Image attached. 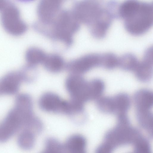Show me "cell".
I'll return each mask as SVG.
<instances>
[{"mask_svg":"<svg viewBox=\"0 0 153 153\" xmlns=\"http://www.w3.org/2000/svg\"><path fill=\"white\" fill-rule=\"evenodd\" d=\"M35 116L33 104L30 100L22 97L15 99L14 106L0 124V143L7 141L18 132L27 128Z\"/></svg>","mask_w":153,"mask_h":153,"instance_id":"cell-1","label":"cell"},{"mask_svg":"<svg viewBox=\"0 0 153 153\" xmlns=\"http://www.w3.org/2000/svg\"><path fill=\"white\" fill-rule=\"evenodd\" d=\"M121 18L129 33L134 36L142 35L152 25L153 3L135 0L127 7Z\"/></svg>","mask_w":153,"mask_h":153,"instance_id":"cell-2","label":"cell"},{"mask_svg":"<svg viewBox=\"0 0 153 153\" xmlns=\"http://www.w3.org/2000/svg\"><path fill=\"white\" fill-rule=\"evenodd\" d=\"M76 20L89 27V28L101 23L107 15L106 5L104 7L97 1L84 0L78 2L72 12Z\"/></svg>","mask_w":153,"mask_h":153,"instance_id":"cell-3","label":"cell"},{"mask_svg":"<svg viewBox=\"0 0 153 153\" xmlns=\"http://www.w3.org/2000/svg\"><path fill=\"white\" fill-rule=\"evenodd\" d=\"M50 25L52 36L68 45L72 42L73 37L80 26L72 12L67 10L60 11Z\"/></svg>","mask_w":153,"mask_h":153,"instance_id":"cell-4","label":"cell"},{"mask_svg":"<svg viewBox=\"0 0 153 153\" xmlns=\"http://www.w3.org/2000/svg\"><path fill=\"white\" fill-rule=\"evenodd\" d=\"M1 11V24L8 33L17 36L23 34L27 30V25L21 18L19 10L14 4L8 1Z\"/></svg>","mask_w":153,"mask_h":153,"instance_id":"cell-5","label":"cell"},{"mask_svg":"<svg viewBox=\"0 0 153 153\" xmlns=\"http://www.w3.org/2000/svg\"><path fill=\"white\" fill-rule=\"evenodd\" d=\"M65 86L71 100L84 104L90 101L88 82L81 75L71 74L66 78Z\"/></svg>","mask_w":153,"mask_h":153,"instance_id":"cell-6","label":"cell"},{"mask_svg":"<svg viewBox=\"0 0 153 153\" xmlns=\"http://www.w3.org/2000/svg\"><path fill=\"white\" fill-rule=\"evenodd\" d=\"M101 53L88 54L69 62L66 68L71 74L81 75L95 67H101Z\"/></svg>","mask_w":153,"mask_h":153,"instance_id":"cell-7","label":"cell"},{"mask_svg":"<svg viewBox=\"0 0 153 153\" xmlns=\"http://www.w3.org/2000/svg\"><path fill=\"white\" fill-rule=\"evenodd\" d=\"M38 104L40 108L44 111L66 114L68 101L62 99L54 93L47 92L40 97Z\"/></svg>","mask_w":153,"mask_h":153,"instance_id":"cell-8","label":"cell"},{"mask_svg":"<svg viewBox=\"0 0 153 153\" xmlns=\"http://www.w3.org/2000/svg\"><path fill=\"white\" fill-rule=\"evenodd\" d=\"M23 82L24 80L21 69L7 73L0 78V96L16 94Z\"/></svg>","mask_w":153,"mask_h":153,"instance_id":"cell-9","label":"cell"},{"mask_svg":"<svg viewBox=\"0 0 153 153\" xmlns=\"http://www.w3.org/2000/svg\"><path fill=\"white\" fill-rule=\"evenodd\" d=\"M61 1L42 0L39 3L37 13L42 24L50 25L59 13L62 6Z\"/></svg>","mask_w":153,"mask_h":153,"instance_id":"cell-10","label":"cell"},{"mask_svg":"<svg viewBox=\"0 0 153 153\" xmlns=\"http://www.w3.org/2000/svg\"><path fill=\"white\" fill-rule=\"evenodd\" d=\"M153 48L150 47L145 51L142 59L139 61L134 73L137 79L143 82L150 80L153 74Z\"/></svg>","mask_w":153,"mask_h":153,"instance_id":"cell-11","label":"cell"},{"mask_svg":"<svg viewBox=\"0 0 153 153\" xmlns=\"http://www.w3.org/2000/svg\"><path fill=\"white\" fill-rule=\"evenodd\" d=\"M86 141L82 135H72L62 144L59 153H86Z\"/></svg>","mask_w":153,"mask_h":153,"instance_id":"cell-12","label":"cell"},{"mask_svg":"<svg viewBox=\"0 0 153 153\" xmlns=\"http://www.w3.org/2000/svg\"><path fill=\"white\" fill-rule=\"evenodd\" d=\"M133 99L136 110H151L152 107L153 94L149 90L137 91L134 95Z\"/></svg>","mask_w":153,"mask_h":153,"instance_id":"cell-13","label":"cell"},{"mask_svg":"<svg viewBox=\"0 0 153 153\" xmlns=\"http://www.w3.org/2000/svg\"><path fill=\"white\" fill-rule=\"evenodd\" d=\"M42 64L47 71L52 73L60 72L65 66L63 58L55 54L47 55Z\"/></svg>","mask_w":153,"mask_h":153,"instance_id":"cell-14","label":"cell"},{"mask_svg":"<svg viewBox=\"0 0 153 153\" xmlns=\"http://www.w3.org/2000/svg\"><path fill=\"white\" fill-rule=\"evenodd\" d=\"M114 114L117 116L126 114L131 105V100L128 94L124 93H119L112 97Z\"/></svg>","mask_w":153,"mask_h":153,"instance_id":"cell-15","label":"cell"},{"mask_svg":"<svg viewBox=\"0 0 153 153\" xmlns=\"http://www.w3.org/2000/svg\"><path fill=\"white\" fill-rule=\"evenodd\" d=\"M37 134L27 129L21 130L18 137L17 142L19 147L24 150H29L34 146Z\"/></svg>","mask_w":153,"mask_h":153,"instance_id":"cell-16","label":"cell"},{"mask_svg":"<svg viewBox=\"0 0 153 153\" xmlns=\"http://www.w3.org/2000/svg\"><path fill=\"white\" fill-rule=\"evenodd\" d=\"M46 55L43 51L38 48H29L25 54L27 65L35 67L38 64L42 63Z\"/></svg>","mask_w":153,"mask_h":153,"instance_id":"cell-17","label":"cell"},{"mask_svg":"<svg viewBox=\"0 0 153 153\" xmlns=\"http://www.w3.org/2000/svg\"><path fill=\"white\" fill-rule=\"evenodd\" d=\"M139 62L133 54L126 53L119 57L118 66L124 70L134 72Z\"/></svg>","mask_w":153,"mask_h":153,"instance_id":"cell-18","label":"cell"},{"mask_svg":"<svg viewBox=\"0 0 153 153\" xmlns=\"http://www.w3.org/2000/svg\"><path fill=\"white\" fill-rule=\"evenodd\" d=\"M91 100H97L101 97L104 91V82L99 79H95L88 82Z\"/></svg>","mask_w":153,"mask_h":153,"instance_id":"cell-19","label":"cell"},{"mask_svg":"<svg viewBox=\"0 0 153 153\" xmlns=\"http://www.w3.org/2000/svg\"><path fill=\"white\" fill-rule=\"evenodd\" d=\"M119 57L110 52L101 53V67L108 69L112 70L118 66Z\"/></svg>","mask_w":153,"mask_h":153,"instance_id":"cell-20","label":"cell"},{"mask_svg":"<svg viewBox=\"0 0 153 153\" xmlns=\"http://www.w3.org/2000/svg\"><path fill=\"white\" fill-rule=\"evenodd\" d=\"M96 105L97 108L101 112L114 114V108L112 97H101L96 100Z\"/></svg>","mask_w":153,"mask_h":153,"instance_id":"cell-21","label":"cell"},{"mask_svg":"<svg viewBox=\"0 0 153 153\" xmlns=\"http://www.w3.org/2000/svg\"><path fill=\"white\" fill-rule=\"evenodd\" d=\"M61 144L56 138L48 137L45 141L44 149L40 153H59Z\"/></svg>","mask_w":153,"mask_h":153,"instance_id":"cell-22","label":"cell"},{"mask_svg":"<svg viewBox=\"0 0 153 153\" xmlns=\"http://www.w3.org/2000/svg\"><path fill=\"white\" fill-rule=\"evenodd\" d=\"M137 118L142 125L150 126L152 122V114L151 110L136 111Z\"/></svg>","mask_w":153,"mask_h":153,"instance_id":"cell-23","label":"cell"},{"mask_svg":"<svg viewBox=\"0 0 153 153\" xmlns=\"http://www.w3.org/2000/svg\"><path fill=\"white\" fill-rule=\"evenodd\" d=\"M8 1L0 0V11H1L6 5Z\"/></svg>","mask_w":153,"mask_h":153,"instance_id":"cell-24","label":"cell"}]
</instances>
